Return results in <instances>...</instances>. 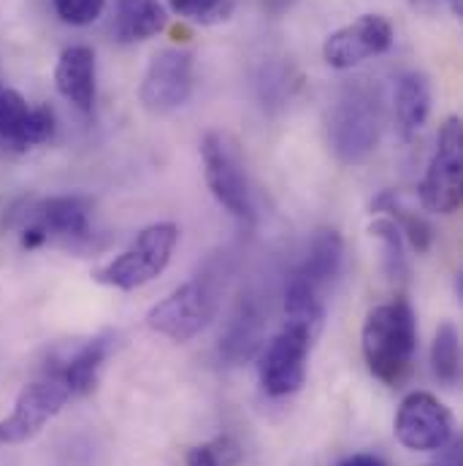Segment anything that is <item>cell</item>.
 <instances>
[{
	"instance_id": "obj_1",
	"label": "cell",
	"mask_w": 463,
	"mask_h": 466,
	"mask_svg": "<svg viewBox=\"0 0 463 466\" xmlns=\"http://www.w3.org/2000/svg\"><path fill=\"white\" fill-rule=\"evenodd\" d=\"M368 371L385 385H401L418 352V320L409 301L396 299L368 312L360 334Z\"/></svg>"
},
{
	"instance_id": "obj_2",
	"label": "cell",
	"mask_w": 463,
	"mask_h": 466,
	"mask_svg": "<svg viewBox=\"0 0 463 466\" xmlns=\"http://www.w3.org/2000/svg\"><path fill=\"white\" fill-rule=\"evenodd\" d=\"M326 130H328L331 152L337 155L339 163L345 166L363 163L377 149L382 133L377 96L363 85L345 87L328 109Z\"/></svg>"
},
{
	"instance_id": "obj_3",
	"label": "cell",
	"mask_w": 463,
	"mask_h": 466,
	"mask_svg": "<svg viewBox=\"0 0 463 466\" xmlns=\"http://www.w3.org/2000/svg\"><path fill=\"white\" fill-rule=\"evenodd\" d=\"M220 307V282L215 274H198L179 285L168 299L149 309L146 323L152 331L174 339L190 342L209 329Z\"/></svg>"
},
{
	"instance_id": "obj_4",
	"label": "cell",
	"mask_w": 463,
	"mask_h": 466,
	"mask_svg": "<svg viewBox=\"0 0 463 466\" xmlns=\"http://www.w3.org/2000/svg\"><path fill=\"white\" fill-rule=\"evenodd\" d=\"M176 241H179V228L174 223L146 226L125 252H119L115 260H109L96 271V282L116 290H136L152 282L171 263Z\"/></svg>"
},
{
	"instance_id": "obj_5",
	"label": "cell",
	"mask_w": 463,
	"mask_h": 466,
	"mask_svg": "<svg viewBox=\"0 0 463 466\" xmlns=\"http://www.w3.org/2000/svg\"><path fill=\"white\" fill-rule=\"evenodd\" d=\"M201 157H204V177L217 198L220 207H226L238 220H255V207L249 196V182L244 174L241 155L231 141V136L220 130H209L201 138Z\"/></svg>"
},
{
	"instance_id": "obj_6",
	"label": "cell",
	"mask_w": 463,
	"mask_h": 466,
	"mask_svg": "<svg viewBox=\"0 0 463 466\" xmlns=\"http://www.w3.org/2000/svg\"><path fill=\"white\" fill-rule=\"evenodd\" d=\"M463 127L458 116H448L437 136L428 171L420 182V201L428 212L453 215L461 207Z\"/></svg>"
},
{
	"instance_id": "obj_7",
	"label": "cell",
	"mask_w": 463,
	"mask_h": 466,
	"mask_svg": "<svg viewBox=\"0 0 463 466\" xmlns=\"http://www.w3.org/2000/svg\"><path fill=\"white\" fill-rule=\"evenodd\" d=\"M68 385L52 369H44L41 377L19 390L11 415L0 420V445H16L35 437L68 404Z\"/></svg>"
},
{
	"instance_id": "obj_8",
	"label": "cell",
	"mask_w": 463,
	"mask_h": 466,
	"mask_svg": "<svg viewBox=\"0 0 463 466\" xmlns=\"http://www.w3.org/2000/svg\"><path fill=\"white\" fill-rule=\"evenodd\" d=\"M315 331L298 323L282 326L260 358V385L268 396H290L307 380V358L315 342Z\"/></svg>"
},
{
	"instance_id": "obj_9",
	"label": "cell",
	"mask_w": 463,
	"mask_h": 466,
	"mask_svg": "<svg viewBox=\"0 0 463 466\" xmlns=\"http://www.w3.org/2000/svg\"><path fill=\"white\" fill-rule=\"evenodd\" d=\"M193 96V55L187 49L157 52L141 79L138 98L146 112L168 115L182 109Z\"/></svg>"
},
{
	"instance_id": "obj_10",
	"label": "cell",
	"mask_w": 463,
	"mask_h": 466,
	"mask_svg": "<svg viewBox=\"0 0 463 466\" xmlns=\"http://www.w3.org/2000/svg\"><path fill=\"white\" fill-rule=\"evenodd\" d=\"M396 440L418 453H431V451H442L450 440H453V415L450 410L434 399L426 390H415L409 393L396 415Z\"/></svg>"
},
{
	"instance_id": "obj_11",
	"label": "cell",
	"mask_w": 463,
	"mask_h": 466,
	"mask_svg": "<svg viewBox=\"0 0 463 466\" xmlns=\"http://www.w3.org/2000/svg\"><path fill=\"white\" fill-rule=\"evenodd\" d=\"M393 44V25L379 14H363L352 25L334 30L323 44V60L337 68L349 71L368 57L385 55Z\"/></svg>"
},
{
	"instance_id": "obj_12",
	"label": "cell",
	"mask_w": 463,
	"mask_h": 466,
	"mask_svg": "<svg viewBox=\"0 0 463 466\" xmlns=\"http://www.w3.org/2000/svg\"><path fill=\"white\" fill-rule=\"evenodd\" d=\"M90 212L93 204L85 196H55L46 201H38L30 215L27 226H35L49 238H65V241H82L90 238Z\"/></svg>"
},
{
	"instance_id": "obj_13",
	"label": "cell",
	"mask_w": 463,
	"mask_h": 466,
	"mask_svg": "<svg viewBox=\"0 0 463 466\" xmlns=\"http://www.w3.org/2000/svg\"><path fill=\"white\" fill-rule=\"evenodd\" d=\"M263 337H266V309L260 299L241 296L220 337V358L228 360L231 366L247 363L263 348Z\"/></svg>"
},
{
	"instance_id": "obj_14",
	"label": "cell",
	"mask_w": 463,
	"mask_h": 466,
	"mask_svg": "<svg viewBox=\"0 0 463 466\" xmlns=\"http://www.w3.org/2000/svg\"><path fill=\"white\" fill-rule=\"evenodd\" d=\"M115 348V337L112 334H101V337H93L87 339L85 345L63 355V358H55L46 363V369H52L71 390V396H85L96 388L98 382V374L109 358V352Z\"/></svg>"
},
{
	"instance_id": "obj_15",
	"label": "cell",
	"mask_w": 463,
	"mask_h": 466,
	"mask_svg": "<svg viewBox=\"0 0 463 466\" xmlns=\"http://www.w3.org/2000/svg\"><path fill=\"white\" fill-rule=\"evenodd\" d=\"M55 87L79 112H85V115L93 112V104H96V52L90 46H82V44L63 49L57 68H55Z\"/></svg>"
},
{
	"instance_id": "obj_16",
	"label": "cell",
	"mask_w": 463,
	"mask_h": 466,
	"mask_svg": "<svg viewBox=\"0 0 463 466\" xmlns=\"http://www.w3.org/2000/svg\"><path fill=\"white\" fill-rule=\"evenodd\" d=\"M342 266H345V238L339 236V231L326 228L312 238L309 252L293 277H298L301 282H307L323 296L339 279Z\"/></svg>"
},
{
	"instance_id": "obj_17",
	"label": "cell",
	"mask_w": 463,
	"mask_h": 466,
	"mask_svg": "<svg viewBox=\"0 0 463 466\" xmlns=\"http://www.w3.org/2000/svg\"><path fill=\"white\" fill-rule=\"evenodd\" d=\"M396 125L404 138H412L431 115V85L423 74L409 71L396 85Z\"/></svg>"
},
{
	"instance_id": "obj_18",
	"label": "cell",
	"mask_w": 463,
	"mask_h": 466,
	"mask_svg": "<svg viewBox=\"0 0 463 466\" xmlns=\"http://www.w3.org/2000/svg\"><path fill=\"white\" fill-rule=\"evenodd\" d=\"M168 16L160 0H116L115 35L122 44H136L157 35Z\"/></svg>"
},
{
	"instance_id": "obj_19",
	"label": "cell",
	"mask_w": 463,
	"mask_h": 466,
	"mask_svg": "<svg viewBox=\"0 0 463 466\" xmlns=\"http://www.w3.org/2000/svg\"><path fill=\"white\" fill-rule=\"evenodd\" d=\"M371 209L388 212L390 220L396 223V228H398L401 236L412 244L415 252H426V249L434 244V226H431L423 215H418L415 209L404 207V204H401V196H398L396 190L379 193V196L374 198Z\"/></svg>"
},
{
	"instance_id": "obj_20",
	"label": "cell",
	"mask_w": 463,
	"mask_h": 466,
	"mask_svg": "<svg viewBox=\"0 0 463 466\" xmlns=\"http://www.w3.org/2000/svg\"><path fill=\"white\" fill-rule=\"evenodd\" d=\"M33 106L11 87L0 85V144L14 152H25V127Z\"/></svg>"
},
{
	"instance_id": "obj_21",
	"label": "cell",
	"mask_w": 463,
	"mask_h": 466,
	"mask_svg": "<svg viewBox=\"0 0 463 466\" xmlns=\"http://www.w3.org/2000/svg\"><path fill=\"white\" fill-rule=\"evenodd\" d=\"M431 369L434 377L442 385H456L458 374H461V339L453 323H442L437 337H434V348H431Z\"/></svg>"
},
{
	"instance_id": "obj_22",
	"label": "cell",
	"mask_w": 463,
	"mask_h": 466,
	"mask_svg": "<svg viewBox=\"0 0 463 466\" xmlns=\"http://www.w3.org/2000/svg\"><path fill=\"white\" fill-rule=\"evenodd\" d=\"M371 236L379 238L382 244V252H385V271L388 277L393 279H404L409 274V266H407V255H404V236L396 228V223L390 218H377L371 226H368Z\"/></svg>"
},
{
	"instance_id": "obj_23",
	"label": "cell",
	"mask_w": 463,
	"mask_h": 466,
	"mask_svg": "<svg viewBox=\"0 0 463 466\" xmlns=\"http://www.w3.org/2000/svg\"><path fill=\"white\" fill-rule=\"evenodd\" d=\"M171 11L198 22V25H212L220 19H228L233 8V0H168Z\"/></svg>"
},
{
	"instance_id": "obj_24",
	"label": "cell",
	"mask_w": 463,
	"mask_h": 466,
	"mask_svg": "<svg viewBox=\"0 0 463 466\" xmlns=\"http://www.w3.org/2000/svg\"><path fill=\"white\" fill-rule=\"evenodd\" d=\"M52 3H55L57 16L65 25H74V27L93 25L106 8V0H52Z\"/></svg>"
},
{
	"instance_id": "obj_25",
	"label": "cell",
	"mask_w": 463,
	"mask_h": 466,
	"mask_svg": "<svg viewBox=\"0 0 463 466\" xmlns=\"http://www.w3.org/2000/svg\"><path fill=\"white\" fill-rule=\"evenodd\" d=\"M52 136H55V112L49 106H33L25 127V147L33 149L38 144H46Z\"/></svg>"
},
{
	"instance_id": "obj_26",
	"label": "cell",
	"mask_w": 463,
	"mask_h": 466,
	"mask_svg": "<svg viewBox=\"0 0 463 466\" xmlns=\"http://www.w3.org/2000/svg\"><path fill=\"white\" fill-rule=\"evenodd\" d=\"M187 466H223V464L215 459L212 448H209V445H204V448H193V451L187 453Z\"/></svg>"
},
{
	"instance_id": "obj_27",
	"label": "cell",
	"mask_w": 463,
	"mask_h": 466,
	"mask_svg": "<svg viewBox=\"0 0 463 466\" xmlns=\"http://www.w3.org/2000/svg\"><path fill=\"white\" fill-rule=\"evenodd\" d=\"M339 466H385V461L379 456H371V453H357V456H349Z\"/></svg>"
}]
</instances>
